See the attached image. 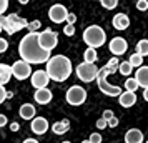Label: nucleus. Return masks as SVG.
Listing matches in <instances>:
<instances>
[{"label":"nucleus","instance_id":"24","mask_svg":"<svg viewBox=\"0 0 148 143\" xmlns=\"http://www.w3.org/2000/svg\"><path fill=\"white\" fill-rule=\"evenodd\" d=\"M128 62H130V65H132V67H136V70H138L140 67H143V57H141V55H138L136 52L130 55Z\"/></svg>","mask_w":148,"mask_h":143},{"label":"nucleus","instance_id":"45","mask_svg":"<svg viewBox=\"0 0 148 143\" xmlns=\"http://www.w3.org/2000/svg\"><path fill=\"white\" fill-rule=\"evenodd\" d=\"M62 143H70V142H62Z\"/></svg>","mask_w":148,"mask_h":143},{"label":"nucleus","instance_id":"14","mask_svg":"<svg viewBox=\"0 0 148 143\" xmlns=\"http://www.w3.org/2000/svg\"><path fill=\"white\" fill-rule=\"evenodd\" d=\"M52 98H53V95H52L50 88L35 90V93H34V100L38 103V105H47V103L52 102Z\"/></svg>","mask_w":148,"mask_h":143},{"label":"nucleus","instance_id":"23","mask_svg":"<svg viewBox=\"0 0 148 143\" xmlns=\"http://www.w3.org/2000/svg\"><path fill=\"white\" fill-rule=\"evenodd\" d=\"M136 53L141 55V57H148V40L147 38H141L136 43Z\"/></svg>","mask_w":148,"mask_h":143},{"label":"nucleus","instance_id":"7","mask_svg":"<svg viewBox=\"0 0 148 143\" xmlns=\"http://www.w3.org/2000/svg\"><path fill=\"white\" fill-rule=\"evenodd\" d=\"M65 100H67L68 105L72 107H80L85 103L87 100V90L80 87V85H73L67 90V95H65Z\"/></svg>","mask_w":148,"mask_h":143},{"label":"nucleus","instance_id":"43","mask_svg":"<svg viewBox=\"0 0 148 143\" xmlns=\"http://www.w3.org/2000/svg\"><path fill=\"white\" fill-rule=\"evenodd\" d=\"M143 98H145V102H148V88L143 90Z\"/></svg>","mask_w":148,"mask_h":143},{"label":"nucleus","instance_id":"40","mask_svg":"<svg viewBox=\"0 0 148 143\" xmlns=\"http://www.w3.org/2000/svg\"><path fill=\"white\" fill-rule=\"evenodd\" d=\"M18 128H20V125H18L17 122L10 123V130H12V131H18Z\"/></svg>","mask_w":148,"mask_h":143},{"label":"nucleus","instance_id":"11","mask_svg":"<svg viewBox=\"0 0 148 143\" xmlns=\"http://www.w3.org/2000/svg\"><path fill=\"white\" fill-rule=\"evenodd\" d=\"M108 48L110 52L115 55V57H121V55L127 53L128 50V42L123 38V37H113L110 43H108Z\"/></svg>","mask_w":148,"mask_h":143},{"label":"nucleus","instance_id":"42","mask_svg":"<svg viewBox=\"0 0 148 143\" xmlns=\"http://www.w3.org/2000/svg\"><path fill=\"white\" fill-rule=\"evenodd\" d=\"M22 143H38L37 140H34V138H27V140H23Z\"/></svg>","mask_w":148,"mask_h":143},{"label":"nucleus","instance_id":"6","mask_svg":"<svg viewBox=\"0 0 148 143\" xmlns=\"http://www.w3.org/2000/svg\"><path fill=\"white\" fill-rule=\"evenodd\" d=\"M77 77L80 78L82 82L85 83H90L98 78V72L100 68L97 67L95 63H87V62H82L80 65H77Z\"/></svg>","mask_w":148,"mask_h":143},{"label":"nucleus","instance_id":"27","mask_svg":"<svg viewBox=\"0 0 148 143\" xmlns=\"http://www.w3.org/2000/svg\"><path fill=\"white\" fill-rule=\"evenodd\" d=\"M28 34H38V28H40V20H34L28 22Z\"/></svg>","mask_w":148,"mask_h":143},{"label":"nucleus","instance_id":"34","mask_svg":"<svg viewBox=\"0 0 148 143\" xmlns=\"http://www.w3.org/2000/svg\"><path fill=\"white\" fill-rule=\"evenodd\" d=\"M7 48H8V43H7V40L0 37V53H3V52H7Z\"/></svg>","mask_w":148,"mask_h":143},{"label":"nucleus","instance_id":"37","mask_svg":"<svg viewBox=\"0 0 148 143\" xmlns=\"http://www.w3.org/2000/svg\"><path fill=\"white\" fill-rule=\"evenodd\" d=\"M115 127H118V118L113 116L112 120H108V128H115Z\"/></svg>","mask_w":148,"mask_h":143},{"label":"nucleus","instance_id":"46","mask_svg":"<svg viewBox=\"0 0 148 143\" xmlns=\"http://www.w3.org/2000/svg\"><path fill=\"white\" fill-rule=\"evenodd\" d=\"M0 34H2V27H0Z\"/></svg>","mask_w":148,"mask_h":143},{"label":"nucleus","instance_id":"12","mask_svg":"<svg viewBox=\"0 0 148 143\" xmlns=\"http://www.w3.org/2000/svg\"><path fill=\"white\" fill-rule=\"evenodd\" d=\"M30 82H32V87H35V90H42V88H47L50 77H48L47 70H37V72L32 73Z\"/></svg>","mask_w":148,"mask_h":143},{"label":"nucleus","instance_id":"5","mask_svg":"<svg viewBox=\"0 0 148 143\" xmlns=\"http://www.w3.org/2000/svg\"><path fill=\"white\" fill-rule=\"evenodd\" d=\"M0 27H2V30H5L7 34L14 35L17 32H20L22 28H27L28 22H27V18H22L18 14L2 15L0 17Z\"/></svg>","mask_w":148,"mask_h":143},{"label":"nucleus","instance_id":"16","mask_svg":"<svg viewBox=\"0 0 148 143\" xmlns=\"http://www.w3.org/2000/svg\"><path fill=\"white\" fill-rule=\"evenodd\" d=\"M118 103H120L123 108H130V107H133L135 103H136V93L133 92H123L120 96H118Z\"/></svg>","mask_w":148,"mask_h":143},{"label":"nucleus","instance_id":"32","mask_svg":"<svg viewBox=\"0 0 148 143\" xmlns=\"http://www.w3.org/2000/svg\"><path fill=\"white\" fill-rule=\"evenodd\" d=\"M88 140H90L92 143H101V140H103V138H101V135H100V133H92Z\"/></svg>","mask_w":148,"mask_h":143},{"label":"nucleus","instance_id":"21","mask_svg":"<svg viewBox=\"0 0 148 143\" xmlns=\"http://www.w3.org/2000/svg\"><path fill=\"white\" fill-rule=\"evenodd\" d=\"M70 130V122L68 120H62V122H55L52 125V131L55 135H63Z\"/></svg>","mask_w":148,"mask_h":143},{"label":"nucleus","instance_id":"9","mask_svg":"<svg viewBox=\"0 0 148 143\" xmlns=\"http://www.w3.org/2000/svg\"><path fill=\"white\" fill-rule=\"evenodd\" d=\"M32 67H30V63H27V62L23 60H17L12 65V75L17 78V80H27V78H30L32 77Z\"/></svg>","mask_w":148,"mask_h":143},{"label":"nucleus","instance_id":"31","mask_svg":"<svg viewBox=\"0 0 148 143\" xmlns=\"http://www.w3.org/2000/svg\"><path fill=\"white\" fill-rule=\"evenodd\" d=\"M63 34L67 35V37H72V35H75V27L73 25H65V28H63Z\"/></svg>","mask_w":148,"mask_h":143},{"label":"nucleus","instance_id":"39","mask_svg":"<svg viewBox=\"0 0 148 143\" xmlns=\"http://www.w3.org/2000/svg\"><path fill=\"white\" fill-rule=\"evenodd\" d=\"M75 22H77V15H75V14H68L67 23H68V25H73Z\"/></svg>","mask_w":148,"mask_h":143},{"label":"nucleus","instance_id":"28","mask_svg":"<svg viewBox=\"0 0 148 143\" xmlns=\"http://www.w3.org/2000/svg\"><path fill=\"white\" fill-rule=\"evenodd\" d=\"M100 3H101V7H105L107 10H113V8L118 5V2H116V0H101Z\"/></svg>","mask_w":148,"mask_h":143},{"label":"nucleus","instance_id":"38","mask_svg":"<svg viewBox=\"0 0 148 143\" xmlns=\"http://www.w3.org/2000/svg\"><path fill=\"white\" fill-rule=\"evenodd\" d=\"M113 112H112V110H105V112H103V118H105V120H112V118H113Z\"/></svg>","mask_w":148,"mask_h":143},{"label":"nucleus","instance_id":"41","mask_svg":"<svg viewBox=\"0 0 148 143\" xmlns=\"http://www.w3.org/2000/svg\"><path fill=\"white\" fill-rule=\"evenodd\" d=\"M5 125H7V116L0 115V127H5Z\"/></svg>","mask_w":148,"mask_h":143},{"label":"nucleus","instance_id":"8","mask_svg":"<svg viewBox=\"0 0 148 143\" xmlns=\"http://www.w3.org/2000/svg\"><path fill=\"white\" fill-rule=\"evenodd\" d=\"M38 43L43 50L47 52H52L57 45H58V35L57 32H53L52 28H45L43 32L38 34Z\"/></svg>","mask_w":148,"mask_h":143},{"label":"nucleus","instance_id":"20","mask_svg":"<svg viewBox=\"0 0 148 143\" xmlns=\"http://www.w3.org/2000/svg\"><path fill=\"white\" fill-rule=\"evenodd\" d=\"M10 77L12 75V67H8L5 63H0V85L3 87V85H7L10 82Z\"/></svg>","mask_w":148,"mask_h":143},{"label":"nucleus","instance_id":"33","mask_svg":"<svg viewBox=\"0 0 148 143\" xmlns=\"http://www.w3.org/2000/svg\"><path fill=\"white\" fill-rule=\"evenodd\" d=\"M8 8V0H0V17L7 12Z\"/></svg>","mask_w":148,"mask_h":143},{"label":"nucleus","instance_id":"17","mask_svg":"<svg viewBox=\"0 0 148 143\" xmlns=\"http://www.w3.org/2000/svg\"><path fill=\"white\" fill-rule=\"evenodd\" d=\"M125 143H143V133L138 128H130L125 133Z\"/></svg>","mask_w":148,"mask_h":143},{"label":"nucleus","instance_id":"1","mask_svg":"<svg viewBox=\"0 0 148 143\" xmlns=\"http://www.w3.org/2000/svg\"><path fill=\"white\" fill-rule=\"evenodd\" d=\"M20 58L27 63H47L52 57L50 52L43 50L38 43V34H27L18 43Z\"/></svg>","mask_w":148,"mask_h":143},{"label":"nucleus","instance_id":"22","mask_svg":"<svg viewBox=\"0 0 148 143\" xmlns=\"http://www.w3.org/2000/svg\"><path fill=\"white\" fill-rule=\"evenodd\" d=\"M83 60L87 62V63H95V62L98 60L97 50H95V48H87V50L83 52Z\"/></svg>","mask_w":148,"mask_h":143},{"label":"nucleus","instance_id":"13","mask_svg":"<svg viewBox=\"0 0 148 143\" xmlns=\"http://www.w3.org/2000/svg\"><path fill=\"white\" fill-rule=\"evenodd\" d=\"M48 122L47 118H43V116H35L34 120H32V125H30V128L34 131L35 135H45L48 130Z\"/></svg>","mask_w":148,"mask_h":143},{"label":"nucleus","instance_id":"35","mask_svg":"<svg viewBox=\"0 0 148 143\" xmlns=\"http://www.w3.org/2000/svg\"><path fill=\"white\" fill-rule=\"evenodd\" d=\"M7 90H5V87H2L0 85V103H3V100H7Z\"/></svg>","mask_w":148,"mask_h":143},{"label":"nucleus","instance_id":"4","mask_svg":"<svg viewBox=\"0 0 148 143\" xmlns=\"http://www.w3.org/2000/svg\"><path fill=\"white\" fill-rule=\"evenodd\" d=\"M83 42L88 45V48H97L103 47L107 42V34L100 25H90L83 30Z\"/></svg>","mask_w":148,"mask_h":143},{"label":"nucleus","instance_id":"47","mask_svg":"<svg viewBox=\"0 0 148 143\" xmlns=\"http://www.w3.org/2000/svg\"><path fill=\"white\" fill-rule=\"evenodd\" d=\"M147 143H148V140H147Z\"/></svg>","mask_w":148,"mask_h":143},{"label":"nucleus","instance_id":"44","mask_svg":"<svg viewBox=\"0 0 148 143\" xmlns=\"http://www.w3.org/2000/svg\"><path fill=\"white\" fill-rule=\"evenodd\" d=\"M82 143H92V142H90V140H83Z\"/></svg>","mask_w":148,"mask_h":143},{"label":"nucleus","instance_id":"18","mask_svg":"<svg viewBox=\"0 0 148 143\" xmlns=\"http://www.w3.org/2000/svg\"><path fill=\"white\" fill-rule=\"evenodd\" d=\"M135 80L138 82V85H140L143 90L148 88V67L143 65V67L138 68L136 73H135Z\"/></svg>","mask_w":148,"mask_h":143},{"label":"nucleus","instance_id":"29","mask_svg":"<svg viewBox=\"0 0 148 143\" xmlns=\"http://www.w3.org/2000/svg\"><path fill=\"white\" fill-rule=\"evenodd\" d=\"M136 8H138L140 12L148 10V0H138V2H136Z\"/></svg>","mask_w":148,"mask_h":143},{"label":"nucleus","instance_id":"19","mask_svg":"<svg viewBox=\"0 0 148 143\" xmlns=\"http://www.w3.org/2000/svg\"><path fill=\"white\" fill-rule=\"evenodd\" d=\"M18 115L23 118V120H34L35 118V107L32 103H23L18 110Z\"/></svg>","mask_w":148,"mask_h":143},{"label":"nucleus","instance_id":"15","mask_svg":"<svg viewBox=\"0 0 148 143\" xmlns=\"http://www.w3.org/2000/svg\"><path fill=\"white\" fill-rule=\"evenodd\" d=\"M112 23L116 30H127L130 27V17L127 14H116L112 18Z\"/></svg>","mask_w":148,"mask_h":143},{"label":"nucleus","instance_id":"25","mask_svg":"<svg viewBox=\"0 0 148 143\" xmlns=\"http://www.w3.org/2000/svg\"><path fill=\"white\" fill-rule=\"evenodd\" d=\"M118 72H120L121 75L128 77L132 72H133V67L130 65V62H128V60H125V62H121L120 65H118Z\"/></svg>","mask_w":148,"mask_h":143},{"label":"nucleus","instance_id":"36","mask_svg":"<svg viewBox=\"0 0 148 143\" xmlns=\"http://www.w3.org/2000/svg\"><path fill=\"white\" fill-rule=\"evenodd\" d=\"M107 65H108V67H113V68H118V65H120V63H118V58H116V57H113V58H110V60L107 62Z\"/></svg>","mask_w":148,"mask_h":143},{"label":"nucleus","instance_id":"10","mask_svg":"<svg viewBox=\"0 0 148 143\" xmlns=\"http://www.w3.org/2000/svg\"><path fill=\"white\" fill-rule=\"evenodd\" d=\"M68 12L67 7L65 5H62V3H53L50 10H48V18L53 22V23H63V22H67L68 18Z\"/></svg>","mask_w":148,"mask_h":143},{"label":"nucleus","instance_id":"30","mask_svg":"<svg viewBox=\"0 0 148 143\" xmlns=\"http://www.w3.org/2000/svg\"><path fill=\"white\" fill-rule=\"evenodd\" d=\"M107 127H108V122L105 120V118H103V116L97 120V128H98V130H105Z\"/></svg>","mask_w":148,"mask_h":143},{"label":"nucleus","instance_id":"26","mask_svg":"<svg viewBox=\"0 0 148 143\" xmlns=\"http://www.w3.org/2000/svg\"><path fill=\"white\" fill-rule=\"evenodd\" d=\"M125 88H127V92H136V90L140 88V85H138V82L135 80V78H127L125 80V85H123Z\"/></svg>","mask_w":148,"mask_h":143},{"label":"nucleus","instance_id":"3","mask_svg":"<svg viewBox=\"0 0 148 143\" xmlns=\"http://www.w3.org/2000/svg\"><path fill=\"white\" fill-rule=\"evenodd\" d=\"M118 72V68H113V67H105L100 68L98 72V78H97V83H98V88H100L101 93H105L107 96H120L123 92H121V87H116V85H112V83L107 82V77L108 75H113Z\"/></svg>","mask_w":148,"mask_h":143},{"label":"nucleus","instance_id":"2","mask_svg":"<svg viewBox=\"0 0 148 143\" xmlns=\"http://www.w3.org/2000/svg\"><path fill=\"white\" fill-rule=\"evenodd\" d=\"M47 73L53 82H65L72 75V62L65 55H53L47 62Z\"/></svg>","mask_w":148,"mask_h":143}]
</instances>
